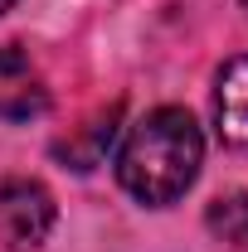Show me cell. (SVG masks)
Masks as SVG:
<instances>
[{"instance_id":"obj_1","label":"cell","mask_w":248,"mask_h":252,"mask_svg":"<svg viewBox=\"0 0 248 252\" xmlns=\"http://www.w3.org/2000/svg\"><path fill=\"white\" fill-rule=\"evenodd\" d=\"M200 165H205V136L195 117L185 107H156L126 131L117 151V185L131 199L165 209L195 185Z\"/></svg>"},{"instance_id":"obj_2","label":"cell","mask_w":248,"mask_h":252,"mask_svg":"<svg viewBox=\"0 0 248 252\" xmlns=\"http://www.w3.org/2000/svg\"><path fill=\"white\" fill-rule=\"evenodd\" d=\"M54 228V194L39 180H5L0 185V238L15 252H30Z\"/></svg>"},{"instance_id":"obj_3","label":"cell","mask_w":248,"mask_h":252,"mask_svg":"<svg viewBox=\"0 0 248 252\" xmlns=\"http://www.w3.org/2000/svg\"><path fill=\"white\" fill-rule=\"evenodd\" d=\"M214 131L224 146H248V54L229 59L214 78Z\"/></svg>"},{"instance_id":"obj_4","label":"cell","mask_w":248,"mask_h":252,"mask_svg":"<svg viewBox=\"0 0 248 252\" xmlns=\"http://www.w3.org/2000/svg\"><path fill=\"white\" fill-rule=\"evenodd\" d=\"M209 228H214L229 248L248 252V194H229V199H219L214 209H209Z\"/></svg>"},{"instance_id":"obj_5","label":"cell","mask_w":248,"mask_h":252,"mask_svg":"<svg viewBox=\"0 0 248 252\" xmlns=\"http://www.w3.org/2000/svg\"><path fill=\"white\" fill-rule=\"evenodd\" d=\"M10 5H15V0H0V15H5V10H10Z\"/></svg>"},{"instance_id":"obj_6","label":"cell","mask_w":248,"mask_h":252,"mask_svg":"<svg viewBox=\"0 0 248 252\" xmlns=\"http://www.w3.org/2000/svg\"><path fill=\"white\" fill-rule=\"evenodd\" d=\"M244 10H248V0H244Z\"/></svg>"}]
</instances>
